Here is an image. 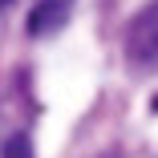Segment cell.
Masks as SVG:
<instances>
[{"mask_svg": "<svg viewBox=\"0 0 158 158\" xmlns=\"http://www.w3.org/2000/svg\"><path fill=\"white\" fill-rule=\"evenodd\" d=\"M126 57L134 65H154L158 61V0L142 4L134 20L126 24Z\"/></svg>", "mask_w": 158, "mask_h": 158, "instance_id": "cell-1", "label": "cell"}, {"mask_svg": "<svg viewBox=\"0 0 158 158\" xmlns=\"http://www.w3.org/2000/svg\"><path fill=\"white\" fill-rule=\"evenodd\" d=\"M69 20V0H45V4L28 16V37H45L53 28H61Z\"/></svg>", "mask_w": 158, "mask_h": 158, "instance_id": "cell-2", "label": "cell"}, {"mask_svg": "<svg viewBox=\"0 0 158 158\" xmlns=\"http://www.w3.org/2000/svg\"><path fill=\"white\" fill-rule=\"evenodd\" d=\"M0 158H33V142H28L24 134H12L4 142V154H0Z\"/></svg>", "mask_w": 158, "mask_h": 158, "instance_id": "cell-3", "label": "cell"}, {"mask_svg": "<svg viewBox=\"0 0 158 158\" xmlns=\"http://www.w3.org/2000/svg\"><path fill=\"white\" fill-rule=\"evenodd\" d=\"M8 4H12V0H0V8H8Z\"/></svg>", "mask_w": 158, "mask_h": 158, "instance_id": "cell-4", "label": "cell"}, {"mask_svg": "<svg viewBox=\"0 0 158 158\" xmlns=\"http://www.w3.org/2000/svg\"><path fill=\"white\" fill-rule=\"evenodd\" d=\"M106 158H122V154H106Z\"/></svg>", "mask_w": 158, "mask_h": 158, "instance_id": "cell-5", "label": "cell"}]
</instances>
